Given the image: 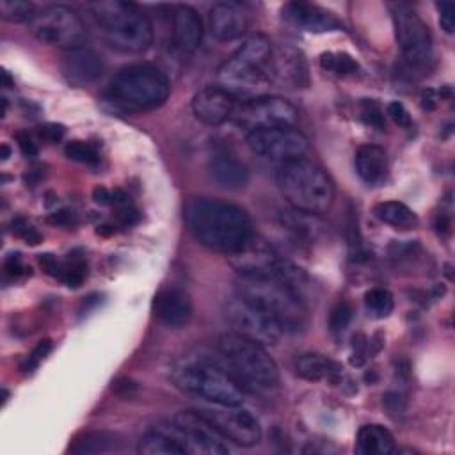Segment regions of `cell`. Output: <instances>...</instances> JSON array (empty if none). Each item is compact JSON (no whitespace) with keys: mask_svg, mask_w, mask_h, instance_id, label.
Instances as JSON below:
<instances>
[{"mask_svg":"<svg viewBox=\"0 0 455 455\" xmlns=\"http://www.w3.org/2000/svg\"><path fill=\"white\" fill-rule=\"evenodd\" d=\"M172 380L181 391L213 405H242L247 391L229 370L212 361L183 363L172 371Z\"/></svg>","mask_w":455,"mask_h":455,"instance_id":"obj_8","label":"cell"},{"mask_svg":"<svg viewBox=\"0 0 455 455\" xmlns=\"http://www.w3.org/2000/svg\"><path fill=\"white\" fill-rule=\"evenodd\" d=\"M279 222L297 240H302L307 243H313V242L323 238L329 231L327 222L322 220L318 213H311V212H304V210H297V208L283 210L279 213Z\"/></svg>","mask_w":455,"mask_h":455,"instance_id":"obj_23","label":"cell"},{"mask_svg":"<svg viewBox=\"0 0 455 455\" xmlns=\"http://www.w3.org/2000/svg\"><path fill=\"white\" fill-rule=\"evenodd\" d=\"M185 217L201 245L228 256L243 249L256 236L249 215L240 206L220 199L196 197L187 204Z\"/></svg>","mask_w":455,"mask_h":455,"instance_id":"obj_1","label":"cell"},{"mask_svg":"<svg viewBox=\"0 0 455 455\" xmlns=\"http://www.w3.org/2000/svg\"><path fill=\"white\" fill-rule=\"evenodd\" d=\"M247 146L254 155L277 164L304 158L309 151L307 137L295 126L251 132L247 133Z\"/></svg>","mask_w":455,"mask_h":455,"instance_id":"obj_12","label":"cell"},{"mask_svg":"<svg viewBox=\"0 0 455 455\" xmlns=\"http://www.w3.org/2000/svg\"><path fill=\"white\" fill-rule=\"evenodd\" d=\"M387 114L389 117L398 124V126H403V128H409L411 126V114L407 112V108L400 103V101H391L387 105Z\"/></svg>","mask_w":455,"mask_h":455,"instance_id":"obj_43","label":"cell"},{"mask_svg":"<svg viewBox=\"0 0 455 455\" xmlns=\"http://www.w3.org/2000/svg\"><path fill=\"white\" fill-rule=\"evenodd\" d=\"M199 412L219 430V434L235 444L254 446L261 441L258 419L242 405H213Z\"/></svg>","mask_w":455,"mask_h":455,"instance_id":"obj_14","label":"cell"},{"mask_svg":"<svg viewBox=\"0 0 455 455\" xmlns=\"http://www.w3.org/2000/svg\"><path fill=\"white\" fill-rule=\"evenodd\" d=\"M395 37L403 60L411 68L428 64L432 57V37L425 21L405 4L393 5Z\"/></svg>","mask_w":455,"mask_h":455,"instance_id":"obj_10","label":"cell"},{"mask_svg":"<svg viewBox=\"0 0 455 455\" xmlns=\"http://www.w3.org/2000/svg\"><path fill=\"white\" fill-rule=\"evenodd\" d=\"M277 185L291 208L323 213L334 201V183L329 174L309 158H297L281 164Z\"/></svg>","mask_w":455,"mask_h":455,"instance_id":"obj_5","label":"cell"},{"mask_svg":"<svg viewBox=\"0 0 455 455\" xmlns=\"http://www.w3.org/2000/svg\"><path fill=\"white\" fill-rule=\"evenodd\" d=\"M437 11H439L441 28L446 34H453L455 32V4L453 2H441V4H437Z\"/></svg>","mask_w":455,"mask_h":455,"instance_id":"obj_38","label":"cell"},{"mask_svg":"<svg viewBox=\"0 0 455 455\" xmlns=\"http://www.w3.org/2000/svg\"><path fill=\"white\" fill-rule=\"evenodd\" d=\"M48 220L53 224H60V226H69L75 222V213L68 212V210H60V212L53 213Z\"/></svg>","mask_w":455,"mask_h":455,"instance_id":"obj_47","label":"cell"},{"mask_svg":"<svg viewBox=\"0 0 455 455\" xmlns=\"http://www.w3.org/2000/svg\"><path fill=\"white\" fill-rule=\"evenodd\" d=\"M30 32L44 44H52L62 50H73L84 46L87 37L82 18L68 5H48L39 11L30 21Z\"/></svg>","mask_w":455,"mask_h":455,"instance_id":"obj_9","label":"cell"},{"mask_svg":"<svg viewBox=\"0 0 455 455\" xmlns=\"http://www.w3.org/2000/svg\"><path fill=\"white\" fill-rule=\"evenodd\" d=\"M354 165H355V172L364 183L377 185L386 178V169H387L386 151L373 144L361 146L355 151Z\"/></svg>","mask_w":455,"mask_h":455,"instance_id":"obj_26","label":"cell"},{"mask_svg":"<svg viewBox=\"0 0 455 455\" xmlns=\"http://www.w3.org/2000/svg\"><path fill=\"white\" fill-rule=\"evenodd\" d=\"M16 140H18V146H20V149H21V153L25 155V156H36L37 155V146L32 142V139L28 137V135H25V133H16Z\"/></svg>","mask_w":455,"mask_h":455,"instance_id":"obj_45","label":"cell"},{"mask_svg":"<svg viewBox=\"0 0 455 455\" xmlns=\"http://www.w3.org/2000/svg\"><path fill=\"white\" fill-rule=\"evenodd\" d=\"M272 60L275 62V73L281 78L293 82L297 87L307 84V66L300 52L284 46L272 53Z\"/></svg>","mask_w":455,"mask_h":455,"instance_id":"obj_28","label":"cell"},{"mask_svg":"<svg viewBox=\"0 0 455 455\" xmlns=\"http://www.w3.org/2000/svg\"><path fill=\"white\" fill-rule=\"evenodd\" d=\"M224 315L235 332L259 345H275L283 336L281 325L272 316L240 295H235L226 302Z\"/></svg>","mask_w":455,"mask_h":455,"instance_id":"obj_13","label":"cell"},{"mask_svg":"<svg viewBox=\"0 0 455 455\" xmlns=\"http://www.w3.org/2000/svg\"><path fill=\"white\" fill-rule=\"evenodd\" d=\"M11 226H12L11 231H12L14 235H18L21 240H25L27 243L36 245V243L41 242V235L37 233V229L32 228L25 219L18 217V219H14V220L11 222Z\"/></svg>","mask_w":455,"mask_h":455,"instance_id":"obj_37","label":"cell"},{"mask_svg":"<svg viewBox=\"0 0 455 455\" xmlns=\"http://www.w3.org/2000/svg\"><path fill=\"white\" fill-rule=\"evenodd\" d=\"M396 450L393 434L377 423L363 425L357 432L355 451L361 455H389Z\"/></svg>","mask_w":455,"mask_h":455,"instance_id":"obj_27","label":"cell"},{"mask_svg":"<svg viewBox=\"0 0 455 455\" xmlns=\"http://www.w3.org/2000/svg\"><path fill=\"white\" fill-rule=\"evenodd\" d=\"M64 78L76 87H87L98 82L105 73L103 57L87 46L68 50L62 59Z\"/></svg>","mask_w":455,"mask_h":455,"instance_id":"obj_17","label":"cell"},{"mask_svg":"<svg viewBox=\"0 0 455 455\" xmlns=\"http://www.w3.org/2000/svg\"><path fill=\"white\" fill-rule=\"evenodd\" d=\"M85 274H87V265L82 258H76L73 254H69V259L64 263V275H62V281L68 284V286H80L85 279Z\"/></svg>","mask_w":455,"mask_h":455,"instance_id":"obj_35","label":"cell"},{"mask_svg":"<svg viewBox=\"0 0 455 455\" xmlns=\"http://www.w3.org/2000/svg\"><path fill=\"white\" fill-rule=\"evenodd\" d=\"M117 219H119L124 226H132V224H135V222L139 220V212H137L135 208H132V206H124V208L119 210Z\"/></svg>","mask_w":455,"mask_h":455,"instance_id":"obj_46","label":"cell"},{"mask_svg":"<svg viewBox=\"0 0 455 455\" xmlns=\"http://www.w3.org/2000/svg\"><path fill=\"white\" fill-rule=\"evenodd\" d=\"M283 18L307 32H323L339 27L336 16L315 4L290 2L283 7Z\"/></svg>","mask_w":455,"mask_h":455,"instance_id":"obj_21","label":"cell"},{"mask_svg":"<svg viewBox=\"0 0 455 455\" xmlns=\"http://www.w3.org/2000/svg\"><path fill=\"white\" fill-rule=\"evenodd\" d=\"M0 14L4 20L11 23H25L32 21L36 12V7L32 2L25 0H2L0 2Z\"/></svg>","mask_w":455,"mask_h":455,"instance_id":"obj_31","label":"cell"},{"mask_svg":"<svg viewBox=\"0 0 455 455\" xmlns=\"http://www.w3.org/2000/svg\"><path fill=\"white\" fill-rule=\"evenodd\" d=\"M210 32L219 41H231L240 37L249 25L247 14L233 2H219L208 14Z\"/></svg>","mask_w":455,"mask_h":455,"instance_id":"obj_20","label":"cell"},{"mask_svg":"<svg viewBox=\"0 0 455 455\" xmlns=\"http://www.w3.org/2000/svg\"><path fill=\"white\" fill-rule=\"evenodd\" d=\"M361 114H363L366 123H370V124H373L377 128L384 126V114H382V110L379 108V105L375 101L364 100L363 107H361Z\"/></svg>","mask_w":455,"mask_h":455,"instance_id":"obj_39","label":"cell"},{"mask_svg":"<svg viewBox=\"0 0 455 455\" xmlns=\"http://www.w3.org/2000/svg\"><path fill=\"white\" fill-rule=\"evenodd\" d=\"M236 295L272 316L283 332H297L306 325V302L270 275H238Z\"/></svg>","mask_w":455,"mask_h":455,"instance_id":"obj_6","label":"cell"},{"mask_svg":"<svg viewBox=\"0 0 455 455\" xmlns=\"http://www.w3.org/2000/svg\"><path fill=\"white\" fill-rule=\"evenodd\" d=\"M213 181L226 190H242L249 183V169L233 155H215L208 164Z\"/></svg>","mask_w":455,"mask_h":455,"instance_id":"obj_24","label":"cell"},{"mask_svg":"<svg viewBox=\"0 0 455 455\" xmlns=\"http://www.w3.org/2000/svg\"><path fill=\"white\" fill-rule=\"evenodd\" d=\"M64 153L68 158L82 162V164H89V165H94L100 162V153L96 151V148L84 140H71L66 146Z\"/></svg>","mask_w":455,"mask_h":455,"instance_id":"obj_34","label":"cell"},{"mask_svg":"<svg viewBox=\"0 0 455 455\" xmlns=\"http://www.w3.org/2000/svg\"><path fill=\"white\" fill-rule=\"evenodd\" d=\"M39 135L48 140V142H59L64 137V126L62 124H55V123H46L43 126H39Z\"/></svg>","mask_w":455,"mask_h":455,"instance_id":"obj_44","label":"cell"},{"mask_svg":"<svg viewBox=\"0 0 455 455\" xmlns=\"http://www.w3.org/2000/svg\"><path fill=\"white\" fill-rule=\"evenodd\" d=\"M92 197H94V201L100 203V204H110V203H114L112 192L107 190L105 187H96V188L92 190Z\"/></svg>","mask_w":455,"mask_h":455,"instance_id":"obj_48","label":"cell"},{"mask_svg":"<svg viewBox=\"0 0 455 455\" xmlns=\"http://www.w3.org/2000/svg\"><path fill=\"white\" fill-rule=\"evenodd\" d=\"M171 423L185 439L190 453L219 455L229 451L224 444L226 439L199 411H178Z\"/></svg>","mask_w":455,"mask_h":455,"instance_id":"obj_15","label":"cell"},{"mask_svg":"<svg viewBox=\"0 0 455 455\" xmlns=\"http://www.w3.org/2000/svg\"><path fill=\"white\" fill-rule=\"evenodd\" d=\"M50 350H52V341H50V339L41 341V343L28 354V357H27V361H25V364H23V370H25V371L34 370V368L50 354Z\"/></svg>","mask_w":455,"mask_h":455,"instance_id":"obj_40","label":"cell"},{"mask_svg":"<svg viewBox=\"0 0 455 455\" xmlns=\"http://www.w3.org/2000/svg\"><path fill=\"white\" fill-rule=\"evenodd\" d=\"M4 272L9 277H20L25 274H30V267H25L20 254H9L4 261Z\"/></svg>","mask_w":455,"mask_h":455,"instance_id":"obj_42","label":"cell"},{"mask_svg":"<svg viewBox=\"0 0 455 455\" xmlns=\"http://www.w3.org/2000/svg\"><path fill=\"white\" fill-rule=\"evenodd\" d=\"M153 313L167 329H183L192 320V300L181 288H164L153 299Z\"/></svg>","mask_w":455,"mask_h":455,"instance_id":"obj_18","label":"cell"},{"mask_svg":"<svg viewBox=\"0 0 455 455\" xmlns=\"http://www.w3.org/2000/svg\"><path fill=\"white\" fill-rule=\"evenodd\" d=\"M7 156H9V148L4 144L2 146V160H7Z\"/></svg>","mask_w":455,"mask_h":455,"instance_id":"obj_49","label":"cell"},{"mask_svg":"<svg viewBox=\"0 0 455 455\" xmlns=\"http://www.w3.org/2000/svg\"><path fill=\"white\" fill-rule=\"evenodd\" d=\"M217 350L229 371L245 389H270L279 382V370L263 345L235 332H224L217 339Z\"/></svg>","mask_w":455,"mask_h":455,"instance_id":"obj_7","label":"cell"},{"mask_svg":"<svg viewBox=\"0 0 455 455\" xmlns=\"http://www.w3.org/2000/svg\"><path fill=\"white\" fill-rule=\"evenodd\" d=\"M295 371L299 377L318 382V380H338L341 366L331 357L318 352H306L295 359Z\"/></svg>","mask_w":455,"mask_h":455,"instance_id":"obj_25","label":"cell"},{"mask_svg":"<svg viewBox=\"0 0 455 455\" xmlns=\"http://www.w3.org/2000/svg\"><path fill=\"white\" fill-rule=\"evenodd\" d=\"M235 110L236 96L220 85L203 87L192 98L194 116L208 126L222 124L235 114Z\"/></svg>","mask_w":455,"mask_h":455,"instance_id":"obj_16","label":"cell"},{"mask_svg":"<svg viewBox=\"0 0 455 455\" xmlns=\"http://www.w3.org/2000/svg\"><path fill=\"white\" fill-rule=\"evenodd\" d=\"M364 304L375 318H384L393 311V295L384 288H371L364 293Z\"/></svg>","mask_w":455,"mask_h":455,"instance_id":"obj_32","label":"cell"},{"mask_svg":"<svg viewBox=\"0 0 455 455\" xmlns=\"http://www.w3.org/2000/svg\"><path fill=\"white\" fill-rule=\"evenodd\" d=\"M373 213L379 220L384 224L395 228V229H414L418 226V217L416 213L403 203L400 201H382L373 206Z\"/></svg>","mask_w":455,"mask_h":455,"instance_id":"obj_30","label":"cell"},{"mask_svg":"<svg viewBox=\"0 0 455 455\" xmlns=\"http://www.w3.org/2000/svg\"><path fill=\"white\" fill-rule=\"evenodd\" d=\"M140 455H185L190 453L181 434L172 427H156L148 430L137 444Z\"/></svg>","mask_w":455,"mask_h":455,"instance_id":"obj_22","label":"cell"},{"mask_svg":"<svg viewBox=\"0 0 455 455\" xmlns=\"http://www.w3.org/2000/svg\"><path fill=\"white\" fill-rule=\"evenodd\" d=\"M123 450V441L110 432H87L78 437L69 451L76 455H105L119 453Z\"/></svg>","mask_w":455,"mask_h":455,"instance_id":"obj_29","label":"cell"},{"mask_svg":"<svg viewBox=\"0 0 455 455\" xmlns=\"http://www.w3.org/2000/svg\"><path fill=\"white\" fill-rule=\"evenodd\" d=\"M39 265L41 268L52 275V277H57L62 281V275H64V263L59 261L53 254H41L39 256Z\"/></svg>","mask_w":455,"mask_h":455,"instance_id":"obj_41","label":"cell"},{"mask_svg":"<svg viewBox=\"0 0 455 455\" xmlns=\"http://www.w3.org/2000/svg\"><path fill=\"white\" fill-rule=\"evenodd\" d=\"M235 123L247 133L279 126H293L299 112L295 105L281 96H254L235 110Z\"/></svg>","mask_w":455,"mask_h":455,"instance_id":"obj_11","label":"cell"},{"mask_svg":"<svg viewBox=\"0 0 455 455\" xmlns=\"http://www.w3.org/2000/svg\"><path fill=\"white\" fill-rule=\"evenodd\" d=\"M320 66L331 73L348 75L357 71V62L345 52H325L320 55Z\"/></svg>","mask_w":455,"mask_h":455,"instance_id":"obj_33","label":"cell"},{"mask_svg":"<svg viewBox=\"0 0 455 455\" xmlns=\"http://www.w3.org/2000/svg\"><path fill=\"white\" fill-rule=\"evenodd\" d=\"M203 20L190 5H176L172 11V43L183 53H192L203 41Z\"/></svg>","mask_w":455,"mask_h":455,"instance_id":"obj_19","label":"cell"},{"mask_svg":"<svg viewBox=\"0 0 455 455\" xmlns=\"http://www.w3.org/2000/svg\"><path fill=\"white\" fill-rule=\"evenodd\" d=\"M352 320V307L348 302L339 300L332 309H331V316H329V325L332 332H341L348 327Z\"/></svg>","mask_w":455,"mask_h":455,"instance_id":"obj_36","label":"cell"},{"mask_svg":"<svg viewBox=\"0 0 455 455\" xmlns=\"http://www.w3.org/2000/svg\"><path fill=\"white\" fill-rule=\"evenodd\" d=\"M167 76L151 64H130L121 68L110 80L107 100L128 112L158 108L169 98Z\"/></svg>","mask_w":455,"mask_h":455,"instance_id":"obj_4","label":"cell"},{"mask_svg":"<svg viewBox=\"0 0 455 455\" xmlns=\"http://www.w3.org/2000/svg\"><path fill=\"white\" fill-rule=\"evenodd\" d=\"M105 41L124 53H144L153 44V25L133 2L98 0L87 4Z\"/></svg>","mask_w":455,"mask_h":455,"instance_id":"obj_2","label":"cell"},{"mask_svg":"<svg viewBox=\"0 0 455 455\" xmlns=\"http://www.w3.org/2000/svg\"><path fill=\"white\" fill-rule=\"evenodd\" d=\"M272 44L265 34L254 32L243 39L238 50L228 57L217 71L220 87L231 94H256L270 82L267 71L272 62Z\"/></svg>","mask_w":455,"mask_h":455,"instance_id":"obj_3","label":"cell"}]
</instances>
